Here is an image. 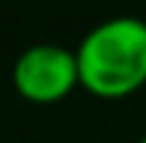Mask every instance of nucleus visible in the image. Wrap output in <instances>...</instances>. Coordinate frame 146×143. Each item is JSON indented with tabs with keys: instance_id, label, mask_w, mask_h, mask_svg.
<instances>
[{
	"instance_id": "f257e3e1",
	"label": "nucleus",
	"mask_w": 146,
	"mask_h": 143,
	"mask_svg": "<svg viewBox=\"0 0 146 143\" xmlns=\"http://www.w3.org/2000/svg\"><path fill=\"white\" fill-rule=\"evenodd\" d=\"M81 87L98 99H122L146 83V21L116 15L92 27L75 51Z\"/></svg>"
},
{
	"instance_id": "f03ea898",
	"label": "nucleus",
	"mask_w": 146,
	"mask_h": 143,
	"mask_svg": "<svg viewBox=\"0 0 146 143\" xmlns=\"http://www.w3.org/2000/svg\"><path fill=\"white\" fill-rule=\"evenodd\" d=\"M12 81L18 93L36 105L60 101L81 83L78 57L63 45H33L15 60Z\"/></svg>"
},
{
	"instance_id": "7ed1b4c3",
	"label": "nucleus",
	"mask_w": 146,
	"mask_h": 143,
	"mask_svg": "<svg viewBox=\"0 0 146 143\" xmlns=\"http://www.w3.org/2000/svg\"><path fill=\"white\" fill-rule=\"evenodd\" d=\"M140 143H146V134H143V137H140Z\"/></svg>"
}]
</instances>
